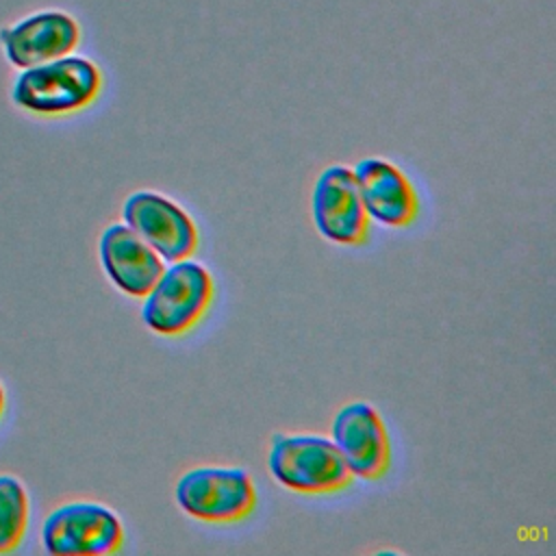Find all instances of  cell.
<instances>
[{
  "label": "cell",
  "instance_id": "1",
  "mask_svg": "<svg viewBox=\"0 0 556 556\" xmlns=\"http://www.w3.org/2000/svg\"><path fill=\"white\" fill-rule=\"evenodd\" d=\"M267 467L271 478L295 493H334L350 484V469L332 439L321 434H274Z\"/></svg>",
  "mask_w": 556,
  "mask_h": 556
},
{
  "label": "cell",
  "instance_id": "2",
  "mask_svg": "<svg viewBox=\"0 0 556 556\" xmlns=\"http://www.w3.org/2000/svg\"><path fill=\"white\" fill-rule=\"evenodd\" d=\"M213 300V278L208 269L189 258L174 261L163 269L154 287L143 295V324L165 337L191 330Z\"/></svg>",
  "mask_w": 556,
  "mask_h": 556
},
{
  "label": "cell",
  "instance_id": "3",
  "mask_svg": "<svg viewBox=\"0 0 556 556\" xmlns=\"http://www.w3.org/2000/svg\"><path fill=\"white\" fill-rule=\"evenodd\" d=\"M100 70L83 56H59L26 67L13 87V100L22 109L41 115H59L87 106L100 91Z\"/></svg>",
  "mask_w": 556,
  "mask_h": 556
},
{
  "label": "cell",
  "instance_id": "4",
  "mask_svg": "<svg viewBox=\"0 0 556 556\" xmlns=\"http://www.w3.org/2000/svg\"><path fill=\"white\" fill-rule=\"evenodd\" d=\"M176 504L191 517L230 523L248 517L256 506V489L241 467L202 465L187 469L174 489Z\"/></svg>",
  "mask_w": 556,
  "mask_h": 556
},
{
  "label": "cell",
  "instance_id": "5",
  "mask_svg": "<svg viewBox=\"0 0 556 556\" xmlns=\"http://www.w3.org/2000/svg\"><path fill=\"white\" fill-rule=\"evenodd\" d=\"M41 543L52 556L113 554L124 543V526L104 504L67 502L46 517Z\"/></svg>",
  "mask_w": 556,
  "mask_h": 556
},
{
  "label": "cell",
  "instance_id": "6",
  "mask_svg": "<svg viewBox=\"0 0 556 556\" xmlns=\"http://www.w3.org/2000/svg\"><path fill=\"white\" fill-rule=\"evenodd\" d=\"M122 217L163 261L189 258L198 248V228L191 215L156 191H132L124 200Z\"/></svg>",
  "mask_w": 556,
  "mask_h": 556
},
{
  "label": "cell",
  "instance_id": "7",
  "mask_svg": "<svg viewBox=\"0 0 556 556\" xmlns=\"http://www.w3.org/2000/svg\"><path fill=\"white\" fill-rule=\"evenodd\" d=\"M330 439L352 476L378 480L387 473L391 463V443L387 426L371 404L350 402L341 406L332 419Z\"/></svg>",
  "mask_w": 556,
  "mask_h": 556
},
{
  "label": "cell",
  "instance_id": "8",
  "mask_svg": "<svg viewBox=\"0 0 556 556\" xmlns=\"http://www.w3.org/2000/svg\"><path fill=\"white\" fill-rule=\"evenodd\" d=\"M313 222L319 235L339 245H356L367 237V213L352 167H326L313 187Z\"/></svg>",
  "mask_w": 556,
  "mask_h": 556
},
{
  "label": "cell",
  "instance_id": "9",
  "mask_svg": "<svg viewBox=\"0 0 556 556\" xmlns=\"http://www.w3.org/2000/svg\"><path fill=\"white\" fill-rule=\"evenodd\" d=\"M352 174L367 217L389 228L408 226L417 217V191L393 163L365 156L352 167Z\"/></svg>",
  "mask_w": 556,
  "mask_h": 556
},
{
  "label": "cell",
  "instance_id": "10",
  "mask_svg": "<svg viewBox=\"0 0 556 556\" xmlns=\"http://www.w3.org/2000/svg\"><path fill=\"white\" fill-rule=\"evenodd\" d=\"M98 250L111 282L132 298H143L165 269V261L126 224H111Z\"/></svg>",
  "mask_w": 556,
  "mask_h": 556
},
{
  "label": "cell",
  "instance_id": "11",
  "mask_svg": "<svg viewBox=\"0 0 556 556\" xmlns=\"http://www.w3.org/2000/svg\"><path fill=\"white\" fill-rule=\"evenodd\" d=\"M2 43L9 61L26 70L72 52L78 43V26L65 13H37L2 30Z\"/></svg>",
  "mask_w": 556,
  "mask_h": 556
},
{
  "label": "cell",
  "instance_id": "12",
  "mask_svg": "<svg viewBox=\"0 0 556 556\" xmlns=\"http://www.w3.org/2000/svg\"><path fill=\"white\" fill-rule=\"evenodd\" d=\"M28 526V495L13 476H0V552H11Z\"/></svg>",
  "mask_w": 556,
  "mask_h": 556
},
{
  "label": "cell",
  "instance_id": "13",
  "mask_svg": "<svg viewBox=\"0 0 556 556\" xmlns=\"http://www.w3.org/2000/svg\"><path fill=\"white\" fill-rule=\"evenodd\" d=\"M2 408H4V391L0 387V415H2Z\"/></svg>",
  "mask_w": 556,
  "mask_h": 556
}]
</instances>
